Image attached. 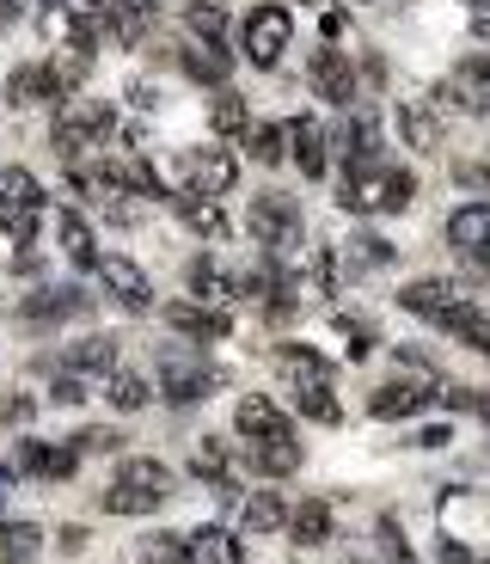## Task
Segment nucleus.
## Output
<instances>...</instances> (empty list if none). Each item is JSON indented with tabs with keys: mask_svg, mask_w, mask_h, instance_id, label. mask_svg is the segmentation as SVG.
Wrapping results in <instances>:
<instances>
[{
	"mask_svg": "<svg viewBox=\"0 0 490 564\" xmlns=\"http://www.w3.org/2000/svg\"><path fill=\"white\" fill-rule=\"evenodd\" d=\"M435 399H442L435 387H417V380H386V387L368 399V411H374V418H411V411L435 406Z\"/></svg>",
	"mask_w": 490,
	"mask_h": 564,
	"instance_id": "f3484780",
	"label": "nucleus"
},
{
	"mask_svg": "<svg viewBox=\"0 0 490 564\" xmlns=\"http://www.w3.org/2000/svg\"><path fill=\"white\" fill-rule=\"evenodd\" d=\"M105 399H110L117 411H141V406L153 399V387H148V375H136V368H110Z\"/></svg>",
	"mask_w": 490,
	"mask_h": 564,
	"instance_id": "7c9ffc66",
	"label": "nucleus"
},
{
	"mask_svg": "<svg viewBox=\"0 0 490 564\" xmlns=\"http://www.w3.org/2000/svg\"><path fill=\"white\" fill-rule=\"evenodd\" d=\"M459 185H490V154L472 160V166H459Z\"/></svg>",
	"mask_w": 490,
	"mask_h": 564,
	"instance_id": "a18cd8bd",
	"label": "nucleus"
},
{
	"mask_svg": "<svg viewBox=\"0 0 490 564\" xmlns=\"http://www.w3.org/2000/svg\"><path fill=\"white\" fill-rule=\"evenodd\" d=\"M7 491H13V467H0V503H7Z\"/></svg>",
	"mask_w": 490,
	"mask_h": 564,
	"instance_id": "de8ad7c7",
	"label": "nucleus"
},
{
	"mask_svg": "<svg viewBox=\"0 0 490 564\" xmlns=\"http://www.w3.org/2000/svg\"><path fill=\"white\" fill-rule=\"evenodd\" d=\"M447 301H459V289H454V282L423 277V282H411V289L398 295V307H405V314H417V319H435V314L447 307Z\"/></svg>",
	"mask_w": 490,
	"mask_h": 564,
	"instance_id": "5701e85b",
	"label": "nucleus"
},
{
	"mask_svg": "<svg viewBox=\"0 0 490 564\" xmlns=\"http://www.w3.org/2000/svg\"><path fill=\"white\" fill-rule=\"evenodd\" d=\"M19 467L37 472V479H68V472L80 467V455H74V448H44V442H25Z\"/></svg>",
	"mask_w": 490,
	"mask_h": 564,
	"instance_id": "c756f323",
	"label": "nucleus"
},
{
	"mask_svg": "<svg viewBox=\"0 0 490 564\" xmlns=\"http://www.w3.org/2000/svg\"><path fill=\"white\" fill-rule=\"evenodd\" d=\"M184 282L197 289V301H233V295H240V282H233L228 270L214 265V258H190V270H184Z\"/></svg>",
	"mask_w": 490,
	"mask_h": 564,
	"instance_id": "bb28decb",
	"label": "nucleus"
},
{
	"mask_svg": "<svg viewBox=\"0 0 490 564\" xmlns=\"http://www.w3.org/2000/svg\"><path fill=\"white\" fill-rule=\"evenodd\" d=\"M190 32L221 37V7H214V0H190Z\"/></svg>",
	"mask_w": 490,
	"mask_h": 564,
	"instance_id": "58836bf2",
	"label": "nucleus"
},
{
	"mask_svg": "<svg viewBox=\"0 0 490 564\" xmlns=\"http://www.w3.org/2000/svg\"><path fill=\"white\" fill-rule=\"evenodd\" d=\"M105 136H110V110L105 105H80V110H68V117H56V154L61 160H80Z\"/></svg>",
	"mask_w": 490,
	"mask_h": 564,
	"instance_id": "1a4fd4ad",
	"label": "nucleus"
},
{
	"mask_svg": "<svg viewBox=\"0 0 490 564\" xmlns=\"http://www.w3.org/2000/svg\"><path fill=\"white\" fill-rule=\"evenodd\" d=\"M282 362H289V368H301L306 380H331V362H325L319 350H306V344H282Z\"/></svg>",
	"mask_w": 490,
	"mask_h": 564,
	"instance_id": "e433bc0d",
	"label": "nucleus"
},
{
	"mask_svg": "<svg viewBox=\"0 0 490 564\" xmlns=\"http://www.w3.org/2000/svg\"><path fill=\"white\" fill-rule=\"evenodd\" d=\"M117 430H80L74 436V455H110V448H117Z\"/></svg>",
	"mask_w": 490,
	"mask_h": 564,
	"instance_id": "ea45409f",
	"label": "nucleus"
},
{
	"mask_svg": "<svg viewBox=\"0 0 490 564\" xmlns=\"http://www.w3.org/2000/svg\"><path fill=\"white\" fill-rule=\"evenodd\" d=\"M0 227H7V239H13V246H37V234H44V209H19V215H0Z\"/></svg>",
	"mask_w": 490,
	"mask_h": 564,
	"instance_id": "c9c22d12",
	"label": "nucleus"
},
{
	"mask_svg": "<svg viewBox=\"0 0 490 564\" xmlns=\"http://www.w3.org/2000/svg\"><path fill=\"white\" fill-rule=\"evenodd\" d=\"M37 547H44L37 521H0V564H31Z\"/></svg>",
	"mask_w": 490,
	"mask_h": 564,
	"instance_id": "cd10ccee",
	"label": "nucleus"
},
{
	"mask_svg": "<svg viewBox=\"0 0 490 564\" xmlns=\"http://www.w3.org/2000/svg\"><path fill=\"white\" fill-rule=\"evenodd\" d=\"M435 331H447V338H459V344H472L478 356L490 350V307H478V301H447L442 314H435Z\"/></svg>",
	"mask_w": 490,
	"mask_h": 564,
	"instance_id": "f8f14e48",
	"label": "nucleus"
},
{
	"mask_svg": "<svg viewBox=\"0 0 490 564\" xmlns=\"http://www.w3.org/2000/svg\"><path fill=\"white\" fill-rule=\"evenodd\" d=\"M294 399H301V411L313 423H337V418H343V406L331 399V380H306V387H294Z\"/></svg>",
	"mask_w": 490,
	"mask_h": 564,
	"instance_id": "473e14b6",
	"label": "nucleus"
},
{
	"mask_svg": "<svg viewBox=\"0 0 490 564\" xmlns=\"http://www.w3.org/2000/svg\"><path fill=\"white\" fill-rule=\"evenodd\" d=\"M19 209H44V185L25 166H0V215H19Z\"/></svg>",
	"mask_w": 490,
	"mask_h": 564,
	"instance_id": "412c9836",
	"label": "nucleus"
},
{
	"mask_svg": "<svg viewBox=\"0 0 490 564\" xmlns=\"http://www.w3.org/2000/svg\"><path fill=\"white\" fill-rule=\"evenodd\" d=\"M245 234L258 239V246H270V251L301 246V209H294V197H282V190H258L252 209H245Z\"/></svg>",
	"mask_w": 490,
	"mask_h": 564,
	"instance_id": "7ed1b4c3",
	"label": "nucleus"
},
{
	"mask_svg": "<svg viewBox=\"0 0 490 564\" xmlns=\"http://www.w3.org/2000/svg\"><path fill=\"white\" fill-rule=\"evenodd\" d=\"M233 178H240V160L228 154V148H190L184 154V185H190V197H228Z\"/></svg>",
	"mask_w": 490,
	"mask_h": 564,
	"instance_id": "423d86ee",
	"label": "nucleus"
},
{
	"mask_svg": "<svg viewBox=\"0 0 490 564\" xmlns=\"http://www.w3.org/2000/svg\"><path fill=\"white\" fill-rule=\"evenodd\" d=\"M80 307H86V295H80V289H37V295L25 301V319L31 326H56V319H68V314H80Z\"/></svg>",
	"mask_w": 490,
	"mask_h": 564,
	"instance_id": "b1692460",
	"label": "nucleus"
},
{
	"mask_svg": "<svg viewBox=\"0 0 490 564\" xmlns=\"http://www.w3.org/2000/svg\"><path fill=\"white\" fill-rule=\"evenodd\" d=\"M294 37V13L282 7V0H264V7H252L240 25V44L245 56H252V68H276L282 62V49H289Z\"/></svg>",
	"mask_w": 490,
	"mask_h": 564,
	"instance_id": "f03ea898",
	"label": "nucleus"
},
{
	"mask_svg": "<svg viewBox=\"0 0 490 564\" xmlns=\"http://www.w3.org/2000/svg\"><path fill=\"white\" fill-rule=\"evenodd\" d=\"M172 203H178V215L190 221L202 239H221V234H228V215L214 209V197H190V190H184V197H172Z\"/></svg>",
	"mask_w": 490,
	"mask_h": 564,
	"instance_id": "2f4dec72",
	"label": "nucleus"
},
{
	"mask_svg": "<svg viewBox=\"0 0 490 564\" xmlns=\"http://www.w3.org/2000/svg\"><path fill=\"white\" fill-rule=\"evenodd\" d=\"M282 141H289L282 124H258L252 129V160H258V166H276V160H282Z\"/></svg>",
	"mask_w": 490,
	"mask_h": 564,
	"instance_id": "f704fd0d",
	"label": "nucleus"
},
{
	"mask_svg": "<svg viewBox=\"0 0 490 564\" xmlns=\"http://www.w3.org/2000/svg\"><path fill=\"white\" fill-rule=\"evenodd\" d=\"M233 430H240L245 442H270V436H289V418H282V406H276V399L245 392L240 406H233Z\"/></svg>",
	"mask_w": 490,
	"mask_h": 564,
	"instance_id": "ddd939ff",
	"label": "nucleus"
},
{
	"mask_svg": "<svg viewBox=\"0 0 490 564\" xmlns=\"http://www.w3.org/2000/svg\"><path fill=\"white\" fill-rule=\"evenodd\" d=\"M49 7H56V0H49Z\"/></svg>",
	"mask_w": 490,
	"mask_h": 564,
	"instance_id": "8fccbe9b",
	"label": "nucleus"
},
{
	"mask_svg": "<svg viewBox=\"0 0 490 564\" xmlns=\"http://www.w3.org/2000/svg\"><path fill=\"white\" fill-rule=\"evenodd\" d=\"M447 246L478 258V265L490 270V203H459L454 215H447Z\"/></svg>",
	"mask_w": 490,
	"mask_h": 564,
	"instance_id": "9b49d317",
	"label": "nucleus"
},
{
	"mask_svg": "<svg viewBox=\"0 0 490 564\" xmlns=\"http://www.w3.org/2000/svg\"><path fill=\"white\" fill-rule=\"evenodd\" d=\"M61 362L74 375H110L117 368V338H80L74 350H61Z\"/></svg>",
	"mask_w": 490,
	"mask_h": 564,
	"instance_id": "393cba45",
	"label": "nucleus"
},
{
	"mask_svg": "<svg viewBox=\"0 0 490 564\" xmlns=\"http://www.w3.org/2000/svg\"><path fill=\"white\" fill-rule=\"evenodd\" d=\"M398 124H405V141H411L417 154H435V124H429V110L423 105H398Z\"/></svg>",
	"mask_w": 490,
	"mask_h": 564,
	"instance_id": "72a5a7b5",
	"label": "nucleus"
},
{
	"mask_svg": "<svg viewBox=\"0 0 490 564\" xmlns=\"http://www.w3.org/2000/svg\"><path fill=\"white\" fill-rule=\"evenodd\" d=\"M209 387H221V368L197 362L190 350H166V356H160V392H166L172 406H202Z\"/></svg>",
	"mask_w": 490,
	"mask_h": 564,
	"instance_id": "20e7f679",
	"label": "nucleus"
},
{
	"mask_svg": "<svg viewBox=\"0 0 490 564\" xmlns=\"http://www.w3.org/2000/svg\"><path fill=\"white\" fill-rule=\"evenodd\" d=\"M56 234H61V251H68V265H74V270H98L92 234H86V221H80L74 209H61V215H56Z\"/></svg>",
	"mask_w": 490,
	"mask_h": 564,
	"instance_id": "a878e982",
	"label": "nucleus"
},
{
	"mask_svg": "<svg viewBox=\"0 0 490 564\" xmlns=\"http://www.w3.org/2000/svg\"><path fill=\"white\" fill-rule=\"evenodd\" d=\"M7 19H13V0H0V25H7Z\"/></svg>",
	"mask_w": 490,
	"mask_h": 564,
	"instance_id": "09e8293b",
	"label": "nucleus"
},
{
	"mask_svg": "<svg viewBox=\"0 0 490 564\" xmlns=\"http://www.w3.org/2000/svg\"><path fill=\"white\" fill-rule=\"evenodd\" d=\"M214 129L221 136H233V129H245V105L233 93H221V105H214Z\"/></svg>",
	"mask_w": 490,
	"mask_h": 564,
	"instance_id": "a19ab883",
	"label": "nucleus"
},
{
	"mask_svg": "<svg viewBox=\"0 0 490 564\" xmlns=\"http://www.w3.org/2000/svg\"><path fill=\"white\" fill-rule=\"evenodd\" d=\"M166 319H172V331H184V338H209V344L233 338V319L228 314H209V307H197V301H172Z\"/></svg>",
	"mask_w": 490,
	"mask_h": 564,
	"instance_id": "a211bd4d",
	"label": "nucleus"
},
{
	"mask_svg": "<svg viewBox=\"0 0 490 564\" xmlns=\"http://www.w3.org/2000/svg\"><path fill=\"white\" fill-rule=\"evenodd\" d=\"M289 129V148H294V166H301V178H325V129L313 124V117H301V124H282Z\"/></svg>",
	"mask_w": 490,
	"mask_h": 564,
	"instance_id": "6ab92c4d",
	"label": "nucleus"
},
{
	"mask_svg": "<svg viewBox=\"0 0 490 564\" xmlns=\"http://www.w3.org/2000/svg\"><path fill=\"white\" fill-rule=\"evenodd\" d=\"M447 406H459V411H478V418H490V392H485V387H454V392H447Z\"/></svg>",
	"mask_w": 490,
	"mask_h": 564,
	"instance_id": "79ce46f5",
	"label": "nucleus"
},
{
	"mask_svg": "<svg viewBox=\"0 0 490 564\" xmlns=\"http://www.w3.org/2000/svg\"><path fill=\"white\" fill-rule=\"evenodd\" d=\"M490 110V56H459L447 86H435V110Z\"/></svg>",
	"mask_w": 490,
	"mask_h": 564,
	"instance_id": "39448f33",
	"label": "nucleus"
},
{
	"mask_svg": "<svg viewBox=\"0 0 490 564\" xmlns=\"http://www.w3.org/2000/svg\"><path fill=\"white\" fill-rule=\"evenodd\" d=\"M447 442H454V430H447V423H442V430H417V448H447Z\"/></svg>",
	"mask_w": 490,
	"mask_h": 564,
	"instance_id": "49530a36",
	"label": "nucleus"
},
{
	"mask_svg": "<svg viewBox=\"0 0 490 564\" xmlns=\"http://www.w3.org/2000/svg\"><path fill=\"white\" fill-rule=\"evenodd\" d=\"M485 356H490V350H485Z\"/></svg>",
	"mask_w": 490,
	"mask_h": 564,
	"instance_id": "3c124183",
	"label": "nucleus"
},
{
	"mask_svg": "<svg viewBox=\"0 0 490 564\" xmlns=\"http://www.w3.org/2000/svg\"><path fill=\"white\" fill-rule=\"evenodd\" d=\"M350 246H355V265H362V270H374V265H386V258H393V246H386L381 234H355Z\"/></svg>",
	"mask_w": 490,
	"mask_h": 564,
	"instance_id": "4c0bfd02",
	"label": "nucleus"
},
{
	"mask_svg": "<svg viewBox=\"0 0 490 564\" xmlns=\"http://www.w3.org/2000/svg\"><path fill=\"white\" fill-rule=\"evenodd\" d=\"M49 399H56V406H80V399H86V387H80L74 375H61L56 387H49Z\"/></svg>",
	"mask_w": 490,
	"mask_h": 564,
	"instance_id": "37998d69",
	"label": "nucleus"
},
{
	"mask_svg": "<svg viewBox=\"0 0 490 564\" xmlns=\"http://www.w3.org/2000/svg\"><path fill=\"white\" fill-rule=\"evenodd\" d=\"M172 467L166 460H122L117 467V485L105 491V516H148V509H160V503H172Z\"/></svg>",
	"mask_w": 490,
	"mask_h": 564,
	"instance_id": "f257e3e1",
	"label": "nucleus"
},
{
	"mask_svg": "<svg viewBox=\"0 0 490 564\" xmlns=\"http://www.w3.org/2000/svg\"><path fill=\"white\" fill-rule=\"evenodd\" d=\"M313 93L325 105H355V68L343 62V49H319L313 56Z\"/></svg>",
	"mask_w": 490,
	"mask_h": 564,
	"instance_id": "2eb2a0df",
	"label": "nucleus"
},
{
	"mask_svg": "<svg viewBox=\"0 0 490 564\" xmlns=\"http://www.w3.org/2000/svg\"><path fill=\"white\" fill-rule=\"evenodd\" d=\"M337 154H343V178H368L381 173V124L374 117H350V124L337 129Z\"/></svg>",
	"mask_w": 490,
	"mask_h": 564,
	"instance_id": "6e6552de",
	"label": "nucleus"
},
{
	"mask_svg": "<svg viewBox=\"0 0 490 564\" xmlns=\"http://www.w3.org/2000/svg\"><path fill=\"white\" fill-rule=\"evenodd\" d=\"M178 62H184V74L202 80V86H221V80L233 74V56L214 44V37H190V44L178 49Z\"/></svg>",
	"mask_w": 490,
	"mask_h": 564,
	"instance_id": "dca6fc26",
	"label": "nucleus"
},
{
	"mask_svg": "<svg viewBox=\"0 0 490 564\" xmlns=\"http://www.w3.org/2000/svg\"><path fill=\"white\" fill-rule=\"evenodd\" d=\"M435 559H442V564H485L478 552H466L459 540H447V533H442V547H435Z\"/></svg>",
	"mask_w": 490,
	"mask_h": 564,
	"instance_id": "c03bdc74",
	"label": "nucleus"
},
{
	"mask_svg": "<svg viewBox=\"0 0 490 564\" xmlns=\"http://www.w3.org/2000/svg\"><path fill=\"white\" fill-rule=\"evenodd\" d=\"M68 80L74 74H61V68H49V62H31L7 80V105H61Z\"/></svg>",
	"mask_w": 490,
	"mask_h": 564,
	"instance_id": "9d476101",
	"label": "nucleus"
},
{
	"mask_svg": "<svg viewBox=\"0 0 490 564\" xmlns=\"http://www.w3.org/2000/svg\"><path fill=\"white\" fill-rule=\"evenodd\" d=\"M245 460H252L258 472H270V479H282V472L301 467V448H294L289 436H270V442H252V448H245Z\"/></svg>",
	"mask_w": 490,
	"mask_h": 564,
	"instance_id": "c85d7f7f",
	"label": "nucleus"
},
{
	"mask_svg": "<svg viewBox=\"0 0 490 564\" xmlns=\"http://www.w3.org/2000/svg\"><path fill=\"white\" fill-rule=\"evenodd\" d=\"M240 521H245V533H276V528H289V503L276 491H252L240 503Z\"/></svg>",
	"mask_w": 490,
	"mask_h": 564,
	"instance_id": "4be33fe9",
	"label": "nucleus"
},
{
	"mask_svg": "<svg viewBox=\"0 0 490 564\" xmlns=\"http://www.w3.org/2000/svg\"><path fill=\"white\" fill-rule=\"evenodd\" d=\"M98 282L110 289V301H117L122 314H148L153 307V282H148V270L136 265V258H98Z\"/></svg>",
	"mask_w": 490,
	"mask_h": 564,
	"instance_id": "0eeeda50",
	"label": "nucleus"
},
{
	"mask_svg": "<svg viewBox=\"0 0 490 564\" xmlns=\"http://www.w3.org/2000/svg\"><path fill=\"white\" fill-rule=\"evenodd\" d=\"M178 564H245V540L233 528H197V533H184Z\"/></svg>",
	"mask_w": 490,
	"mask_h": 564,
	"instance_id": "4468645a",
	"label": "nucleus"
},
{
	"mask_svg": "<svg viewBox=\"0 0 490 564\" xmlns=\"http://www.w3.org/2000/svg\"><path fill=\"white\" fill-rule=\"evenodd\" d=\"M289 533H294V547H325L331 540V503L325 497H306L289 509Z\"/></svg>",
	"mask_w": 490,
	"mask_h": 564,
	"instance_id": "aec40b11",
	"label": "nucleus"
}]
</instances>
